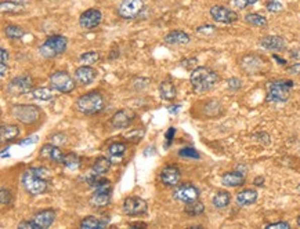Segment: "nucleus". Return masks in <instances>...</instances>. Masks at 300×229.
<instances>
[{"instance_id": "obj_1", "label": "nucleus", "mask_w": 300, "mask_h": 229, "mask_svg": "<svg viewBox=\"0 0 300 229\" xmlns=\"http://www.w3.org/2000/svg\"><path fill=\"white\" fill-rule=\"evenodd\" d=\"M190 80H191L194 91L198 94H204L216 86V83L219 82V75L208 66H198L193 70Z\"/></svg>"}, {"instance_id": "obj_2", "label": "nucleus", "mask_w": 300, "mask_h": 229, "mask_svg": "<svg viewBox=\"0 0 300 229\" xmlns=\"http://www.w3.org/2000/svg\"><path fill=\"white\" fill-rule=\"evenodd\" d=\"M104 97L98 91H90L81 96L75 102L76 109L85 115H96L104 109Z\"/></svg>"}, {"instance_id": "obj_3", "label": "nucleus", "mask_w": 300, "mask_h": 229, "mask_svg": "<svg viewBox=\"0 0 300 229\" xmlns=\"http://www.w3.org/2000/svg\"><path fill=\"white\" fill-rule=\"evenodd\" d=\"M293 87V82L290 80H275L267 83V97L266 101L270 104H282L288 101L290 89Z\"/></svg>"}, {"instance_id": "obj_4", "label": "nucleus", "mask_w": 300, "mask_h": 229, "mask_svg": "<svg viewBox=\"0 0 300 229\" xmlns=\"http://www.w3.org/2000/svg\"><path fill=\"white\" fill-rule=\"evenodd\" d=\"M48 182L50 181L39 177L32 169L25 171L21 177L22 188L25 189L27 193L32 195V196H38V195L46 193L48 191Z\"/></svg>"}, {"instance_id": "obj_5", "label": "nucleus", "mask_w": 300, "mask_h": 229, "mask_svg": "<svg viewBox=\"0 0 300 229\" xmlns=\"http://www.w3.org/2000/svg\"><path fill=\"white\" fill-rule=\"evenodd\" d=\"M68 47V40L64 36H51L44 40L42 46L39 47V53L43 58H55L63 53H65V50Z\"/></svg>"}, {"instance_id": "obj_6", "label": "nucleus", "mask_w": 300, "mask_h": 229, "mask_svg": "<svg viewBox=\"0 0 300 229\" xmlns=\"http://www.w3.org/2000/svg\"><path fill=\"white\" fill-rule=\"evenodd\" d=\"M40 109L31 104H18L11 108V115L24 124H33L40 119Z\"/></svg>"}, {"instance_id": "obj_7", "label": "nucleus", "mask_w": 300, "mask_h": 229, "mask_svg": "<svg viewBox=\"0 0 300 229\" xmlns=\"http://www.w3.org/2000/svg\"><path fill=\"white\" fill-rule=\"evenodd\" d=\"M50 85L53 89H55L59 93H64V94H68L71 91L75 90V80L74 78L67 73L64 70H58V72H54L50 76Z\"/></svg>"}, {"instance_id": "obj_8", "label": "nucleus", "mask_w": 300, "mask_h": 229, "mask_svg": "<svg viewBox=\"0 0 300 229\" xmlns=\"http://www.w3.org/2000/svg\"><path fill=\"white\" fill-rule=\"evenodd\" d=\"M33 91V80L31 76L22 75L17 76L14 79L10 80V83L7 86V93L11 96H22Z\"/></svg>"}, {"instance_id": "obj_9", "label": "nucleus", "mask_w": 300, "mask_h": 229, "mask_svg": "<svg viewBox=\"0 0 300 229\" xmlns=\"http://www.w3.org/2000/svg\"><path fill=\"white\" fill-rule=\"evenodd\" d=\"M122 210L126 215L134 217V215H143L148 211V204L144 199L137 196L126 197L122 204Z\"/></svg>"}, {"instance_id": "obj_10", "label": "nucleus", "mask_w": 300, "mask_h": 229, "mask_svg": "<svg viewBox=\"0 0 300 229\" xmlns=\"http://www.w3.org/2000/svg\"><path fill=\"white\" fill-rule=\"evenodd\" d=\"M173 197L183 203L194 202V200H198L199 189L190 182H184V184L177 185L173 192Z\"/></svg>"}, {"instance_id": "obj_11", "label": "nucleus", "mask_w": 300, "mask_h": 229, "mask_svg": "<svg viewBox=\"0 0 300 229\" xmlns=\"http://www.w3.org/2000/svg\"><path fill=\"white\" fill-rule=\"evenodd\" d=\"M144 10V3L143 0H124L119 6V16L125 20H134L141 14Z\"/></svg>"}, {"instance_id": "obj_12", "label": "nucleus", "mask_w": 300, "mask_h": 229, "mask_svg": "<svg viewBox=\"0 0 300 229\" xmlns=\"http://www.w3.org/2000/svg\"><path fill=\"white\" fill-rule=\"evenodd\" d=\"M102 21V14L101 11L97 9H89L85 13H82L79 17V25L81 28L86 29V31H91L97 28Z\"/></svg>"}, {"instance_id": "obj_13", "label": "nucleus", "mask_w": 300, "mask_h": 229, "mask_svg": "<svg viewBox=\"0 0 300 229\" xmlns=\"http://www.w3.org/2000/svg\"><path fill=\"white\" fill-rule=\"evenodd\" d=\"M210 17L220 24H232L238 21V14L234 10H230L224 6H213L210 9Z\"/></svg>"}, {"instance_id": "obj_14", "label": "nucleus", "mask_w": 300, "mask_h": 229, "mask_svg": "<svg viewBox=\"0 0 300 229\" xmlns=\"http://www.w3.org/2000/svg\"><path fill=\"white\" fill-rule=\"evenodd\" d=\"M182 178V171L177 166H166L161 173V180L166 187H177Z\"/></svg>"}, {"instance_id": "obj_15", "label": "nucleus", "mask_w": 300, "mask_h": 229, "mask_svg": "<svg viewBox=\"0 0 300 229\" xmlns=\"http://www.w3.org/2000/svg\"><path fill=\"white\" fill-rule=\"evenodd\" d=\"M96 69H93L90 65H82L75 70V80L82 86L91 85L96 79Z\"/></svg>"}, {"instance_id": "obj_16", "label": "nucleus", "mask_w": 300, "mask_h": 229, "mask_svg": "<svg viewBox=\"0 0 300 229\" xmlns=\"http://www.w3.org/2000/svg\"><path fill=\"white\" fill-rule=\"evenodd\" d=\"M134 117H136V115L132 111H126V109L118 111V112L111 117V124L115 128H126L132 124Z\"/></svg>"}, {"instance_id": "obj_17", "label": "nucleus", "mask_w": 300, "mask_h": 229, "mask_svg": "<svg viewBox=\"0 0 300 229\" xmlns=\"http://www.w3.org/2000/svg\"><path fill=\"white\" fill-rule=\"evenodd\" d=\"M111 193L112 189H105V191H94L89 199V204L91 207L102 208L107 207L111 202Z\"/></svg>"}, {"instance_id": "obj_18", "label": "nucleus", "mask_w": 300, "mask_h": 229, "mask_svg": "<svg viewBox=\"0 0 300 229\" xmlns=\"http://www.w3.org/2000/svg\"><path fill=\"white\" fill-rule=\"evenodd\" d=\"M32 219L35 221V224L38 225V229L39 228L47 229L50 228V226L54 224V221H55V211L51 210V208L42 210V211H39V213L35 214Z\"/></svg>"}, {"instance_id": "obj_19", "label": "nucleus", "mask_w": 300, "mask_h": 229, "mask_svg": "<svg viewBox=\"0 0 300 229\" xmlns=\"http://www.w3.org/2000/svg\"><path fill=\"white\" fill-rule=\"evenodd\" d=\"M260 46L270 51H284L286 48V42L281 36H264L260 39Z\"/></svg>"}, {"instance_id": "obj_20", "label": "nucleus", "mask_w": 300, "mask_h": 229, "mask_svg": "<svg viewBox=\"0 0 300 229\" xmlns=\"http://www.w3.org/2000/svg\"><path fill=\"white\" fill-rule=\"evenodd\" d=\"M40 156L44 159L53 160L55 163L63 165V160H64L65 155L63 154V150L59 149L58 146H55L54 144H46L43 145L42 149H40Z\"/></svg>"}, {"instance_id": "obj_21", "label": "nucleus", "mask_w": 300, "mask_h": 229, "mask_svg": "<svg viewBox=\"0 0 300 229\" xmlns=\"http://www.w3.org/2000/svg\"><path fill=\"white\" fill-rule=\"evenodd\" d=\"M221 184L225 187L236 188L245 184V173L241 171H228L221 177Z\"/></svg>"}, {"instance_id": "obj_22", "label": "nucleus", "mask_w": 300, "mask_h": 229, "mask_svg": "<svg viewBox=\"0 0 300 229\" xmlns=\"http://www.w3.org/2000/svg\"><path fill=\"white\" fill-rule=\"evenodd\" d=\"M241 66L244 68L245 72H248L249 75L256 73L262 69L263 66V59L257 55H247L241 59Z\"/></svg>"}, {"instance_id": "obj_23", "label": "nucleus", "mask_w": 300, "mask_h": 229, "mask_svg": "<svg viewBox=\"0 0 300 229\" xmlns=\"http://www.w3.org/2000/svg\"><path fill=\"white\" fill-rule=\"evenodd\" d=\"M190 35L183 31H171L165 36V43L170 46H184L190 43Z\"/></svg>"}, {"instance_id": "obj_24", "label": "nucleus", "mask_w": 300, "mask_h": 229, "mask_svg": "<svg viewBox=\"0 0 300 229\" xmlns=\"http://www.w3.org/2000/svg\"><path fill=\"white\" fill-rule=\"evenodd\" d=\"M257 192L255 189H244L239 193H236L235 202L238 206L245 207V206H251L253 203H256L257 200Z\"/></svg>"}, {"instance_id": "obj_25", "label": "nucleus", "mask_w": 300, "mask_h": 229, "mask_svg": "<svg viewBox=\"0 0 300 229\" xmlns=\"http://www.w3.org/2000/svg\"><path fill=\"white\" fill-rule=\"evenodd\" d=\"M108 222H109V218H98V217H86L81 221V226L82 229H102L107 228Z\"/></svg>"}, {"instance_id": "obj_26", "label": "nucleus", "mask_w": 300, "mask_h": 229, "mask_svg": "<svg viewBox=\"0 0 300 229\" xmlns=\"http://www.w3.org/2000/svg\"><path fill=\"white\" fill-rule=\"evenodd\" d=\"M159 94L162 100L165 101H173L177 96V90L174 83L171 80H165L159 85Z\"/></svg>"}, {"instance_id": "obj_27", "label": "nucleus", "mask_w": 300, "mask_h": 229, "mask_svg": "<svg viewBox=\"0 0 300 229\" xmlns=\"http://www.w3.org/2000/svg\"><path fill=\"white\" fill-rule=\"evenodd\" d=\"M111 165H112V162L108 159V158L100 156V158H97L94 160V163L91 166V171H93V174H97V176H104L105 173L109 171Z\"/></svg>"}, {"instance_id": "obj_28", "label": "nucleus", "mask_w": 300, "mask_h": 229, "mask_svg": "<svg viewBox=\"0 0 300 229\" xmlns=\"http://www.w3.org/2000/svg\"><path fill=\"white\" fill-rule=\"evenodd\" d=\"M20 135V127L17 124H3L0 128V137H2V142H7V141H13Z\"/></svg>"}, {"instance_id": "obj_29", "label": "nucleus", "mask_w": 300, "mask_h": 229, "mask_svg": "<svg viewBox=\"0 0 300 229\" xmlns=\"http://www.w3.org/2000/svg\"><path fill=\"white\" fill-rule=\"evenodd\" d=\"M231 202V195L227 191H219L212 199V203L216 208H225Z\"/></svg>"}, {"instance_id": "obj_30", "label": "nucleus", "mask_w": 300, "mask_h": 229, "mask_svg": "<svg viewBox=\"0 0 300 229\" xmlns=\"http://www.w3.org/2000/svg\"><path fill=\"white\" fill-rule=\"evenodd\" d=\"M0 10L3 14H18V13H22L24 11V7H22L21 3L18 2H14V0H10V2H2L0 5Z\"/></svg>"}, {"instance_id": "obj_31", "label": "nucleus", "mask_w": 300, "mask_h": 229, "mask_svg": "<svg viewBox=\"0 0 300 229\" xmlns=\"http://www.w3.org/2000/svg\"><path fill=\"white\" fill-rule=\"evenodd\" d=\"M186 204H187V206L184 208V211H186V214L190 215V217H198V215H201V214L205 211L204 203L199 202V200H194V202L186 203Z\"/></svg>"}, {"instance_id": "obj_32", "label": "nucleus", "mask_w": 300, "mask_h": 229, "mask_svg": "<svg viewBox=\"0 0 300 229\" xmlns=\"http://www.w3.org/2000/svg\"><path fill=\"white\" fill-rule=\"evenodd\" d=\"M245 21L252 25V27H259V28H266L267 27V18H264L260 14H256V13H251V14H247L245 17Z\"/></svg>"}, {"instance_id": "obj_33", "label": "nucleus", "mask_w": 300, "mask_h": 229, "mask_svg": "<svg viewBox=\"0 0 300 229\" xmlns=\"http://www.w3.org/2000/svg\"><path fill=\"white\" fill-rule=\"evenodd\" d=\"M126 152V145L124 142H113L108 146V155L113 159H121Z\"/></svg>"}, {"instance_id": "obj_34", "label": "nucleus", "mask_w": 300, "mask_h": 229, "mask_svg": "<svg viewBox=\"0 0 300 229\" xmlns=\"http://www.w3.org/2000/svg\"><path fill=\"white\" fill-rule=\"evenodd\" d=\"M5 33L10 40H18V39H21L25 35L24 29L21 27H18V25H9V27H6Z\"/></svg>"}, {"instance_id": "obj_35", "label": "nucleus", "mask_w": 300, "mask_h": 229, "mask_svg": "<svg viewBox=\"0 0 300 229\" xmlns=\"http://www.w3.org/2000/svg\"><path fill=\"white\" fill-rule=\"evenodd\" d=\"M32 97L38 101H50L53 100V93L47 87H40L32 91Z\"/></svg>"}, {"instance_id": "obj_36", "label": "nucleus", "mask_w": 300, "mask_h": 229, "mask_svg": "<svg viewBox=\"0 0 300 229\" xmlns=\"http://www.w3.org/2000/svg\"><path fill=\"white\" fill-rule=\"evenodd\" d=\"M63 165H64L67 169H70V170H76V169L81 166V159H79L78 155L68 154L64 156Z\"/></svg>"}, {"instance_id": "obj_37", "label": "nucleus", "mask_w": 300, "mask_h": 229, "mask_svg": "<svg viewBox=\"0 0 300 229\" xmlns=\"http://www.w3.org/2000/svg\"><path fill=\"white\" fill-rule=\"evenodd\" d=\"M98 59H100V53L98 51H86L79 57V62L91 66L93 64H96Z\"/></svg>"}, {"instance_id": "obj_38", "label": "nucleus", "mask_w": 300, "mask_h": 229, "mask_svg": "<svg viewBox=\"0 0 300 229\" xmlns=\"http://www.w3.org/2000/svg\"><path fill=\"white\" fill-rule=\"evenodd\" d=\"M13 202V195H11L10 189H6V188H2L0 191V203L2 206H9Z\"/></svg>"}, {"instance_id": "obj_39", "label": "nucleus", "mask_w": 300, "mask_h": 229, "mask_svg": "<svg viewBox=\"0 0 300 229\" xmlns=\"http://www.w3.org/2000/svg\"><path fill=\"white\" fill-rule=\"evenodd\" d=\"M178 155H180L182 158H190V159H199V158H201L198 150L194 149V148H183V149H180Z\"/></svg>"}, {"instance_id": "obj_40", "label": "nucleus", "mask_w": 300, "mask_h": 229, "mask_svg": "<svg viewBox=\"0 0 300 229\" xmlns=\"http://www.w3.org/2000/svg\"><path fill=\"white\" fill-rule=\"evenodd\" d=\"M266 7H267V10L270 11V13H279V11L284 10V6L281 5L279 2H275V0L268 2L267 5H266Z\"/></svg>"}, {"instance_id": "obj_41", "label": "nucleus", "mask_w": 300, "mask_h": 229, "mask_svg": "<svg viewBox=\"0 0 300 229\" xmlns=\"http://www.w3.org/2000/svg\"><path fill=\"white\" fill-rule=\"evenodd\" d=\"M227 85H228V89H230L231 91H236L242 87V82L239 79H236V78H231V79H228V82H227Z\"/></svg>"}, {"instance_id": "obj_42", "label": "nucleus", "mask_w": 300, "mask_h": 229, "mask_svg": "<svg viewBox=\"0 0 300 229\" xmlns=\"http://www.w3.org/2000/svg\"><path fill=\"white\" fill-rule=\"evenodd\" d=\"M257 2H259V0H234V5H235L238 9L244 10V9H247L248 6L255 5Z\"/></svg>"}, {"instance_id": "obj_43", "label": "nucleus", "mask_w": 300, "mask_h": 229, "mask_svg": "<svg viewBox=\"0 0 300 229\" xmlns=\"http://www.w3.org/2000/svg\"><path fill=\"white\" fill-rule=\"evenodd\" d=\"M216 32V28L213 25H204V27H199L197 29V33L199 35H213Z\"/></svg>"}, {"instance_id": "obj_44", "label": "nucleus", "mask_w": 300, "mask_h": 229, "mask_svg": "<svg viewBox=\"0 0 300 229\" xmlns=\"http://www.w3.org/2000/svg\"><path fill=\"white\" fill-rule=\"evenodd\" d=\"M290 225L285 221H279V222H273V224L266 225V229H289Z\"/></svg>"}, {"instance_id": "obj_45", "label": "nucleus", "mask_w": 300, "mask_h": 229, "mask_svg": "<svg viewBox=\"0 0 300 229\" xmlns=\"http://www.w3.org/2000/svg\"><path fill=\"white\" fill-rule=\"evenodd\" d=\"M18 228L21 229H38V225L35 224V221L33 219H31V221H22V222H20L18 224Z\"/></svg>"}, {"instance_id": "obj_46", "label": "nucleus", "mask_w": 300, "mask_h": 229, "mask_svg": "<svg viewBox=\"0 0 300 229\" xmlns=\"http://www.w3.org/2000/svg\"><path fill=\"white\" fill-rule=\"evenodd\" d=\"M174 133H176V128H174V127H170L169 130H167V133H166V148L171 144V139H173V137H174Z\"/></svg>"}, {"instance_id": "obj_47", "label": "nucleus", "mask_w": 300, "mask_h": 229, "mask_svg": "<svg viewBox=\"0 0 300 229\" xmlns=\"http://www.w3.org/2000/svg\"><path fill=\"white\" fill-rule=\"evenodd\" d=\"M35 142H38V137L36 135H33V137H28V138L22 139L20 145H29V144H35Z\"/></svg>"}, {"instance_id": "obj_48", "label": "nucleus", "mask_w": 300, "mask_h": 229, "mask_svg": "<svg viewBox=\"0 0 300 229\" xmlns=\"http://www.w3.org/2000/svg\"><path fill=\"white\" fill-rule=\"evenodd\" d=\"M288 72H289V73H293V75L300 73V62H295L292 66H289V68H288Z\"/></svg>"}, {"instance_id": "obj_49", "label": "nucleus", "mask_w": 300, "mask_h": 229, "mask_svg": "<svg viewBox=\"0 0 300 229\" xmlns=\"http://www.w3.org/2000/svg\"><path fill=\"white\" fill-rule=\"evenodd\" d=\"M0 55H2V62L7 64V61H9V51L6 48H2L0 50Z\"/></svg>"}, {"instance_id": "obj_50", "label": "nucleus", "mask_w": 300, "mask_h": 229, "mask_svg": "<svg viewBox=\"0 0 300 229\" xmlns=\"http://www.w3.org/2000/svg\"><path fill=\"white\" fill-rule=\"evenodd\" d=\"M7 70H9L7 65H6L5 62H2V64H0V76H2V78H5L6 73H7Z\"/></svg>"}, {"instance_id": "obj_51", "label": "nucleus", "mask_w": 300, "mask_h": 229, "mask_svg": "<svg viewBox=\"0 0 300 229\" xmlns=\"http://www.w3.org/2000/svg\"><path fill=\"white\" fill-rule=\"evenodd\" d=\"M253 184H255L256 187H262L263 184H264V178H263V177H256V178H255V181H253Z\"/></svg>"}, {"instance_id": "obj_52", "label": "nucleus", "mask_w": 300, "mask_h": 229, "mask_svg": "<svg viewBox=\"0 0 300 229\" xmlns=\"http://www.w3.org/2000/svg\"><path fill=\"white\" fill-rule=\"evenodd\" d=\"M273 58L274 59H277V61H278V64L279 65H285V64H286V61H285V59L279 58L278 55H275V54H274V55H273Z\"/></svg>"}, {"instance_id": "obj_53", "label": "nucleus", "mask_w": 300, "mask_h": 229, "mask_svg": "<svg viewBox=\"0 0 300 229\" xmlns=\"http://www.w3.org/2000/svg\"><path fill=\"white\" fill-rule=\"evenodd\" d=\"M178 109H180V105H174L173 108H169V112H170V113H177V112H178Z\"/></svg>"}, {"instance_id": "obj_54", "label": "nucleus", "mask_w": 300, "mask_h": 229, "mask_svg": "<svg viewBox=\"0 0 300 229\" xmlns=\"http://www.w3.org/2000/svg\"><path fill=\"white\" fill-rule=\"evenodd\" d=\"M130 226H132V228H134V226H143V228H147V224H144V222H134V224H130Z\"/></svg>"}, {"instance_id": "obj_55", "label": "nucleus", "mask_w": 300, "mask_h": 229, "mask_svg": "<svg viewBox=\"0 0 300 229\" xmlns=\"http://www.w3.org/2000/svg\"><path fill=\"white\" fill-rule=\"evenodd\" d=\"M14 2H18V3H27L29 0H14Z\"/></svg>"}, {"instance_id": "obj_56", "label": "nucleus", "mask_w": 300, "mask_h": 229, "mask_svg": "<svg viewBox=\"0 0 300 229\" xmlns=\"http://www.w3.org/2000/svg\"><path fill=\"white\" fill-rule=\"evenodd\" d=\"M297 224L300 225V217H299V218H297Z\"/></svg>"}]
</instances>
